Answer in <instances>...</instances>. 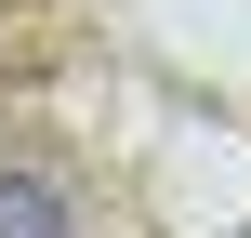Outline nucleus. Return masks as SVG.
I'll list each match as a JSON object with an SVG mask.
<instances>
[{"instance_id": "obj_1", "label": "nucleus", "mask_w": 251, "mask_h": 238, "mask_svg": "<svg viewBox=\"0 0 251 238\" xmlns=\"http://www.w3.org/2000/svg\"><path fill=\"white\" fill-rule=\"evenodd\" d=\"M0 238H79V225H66V199L40 172H0Z\"/></svg>"}]
</instances>
